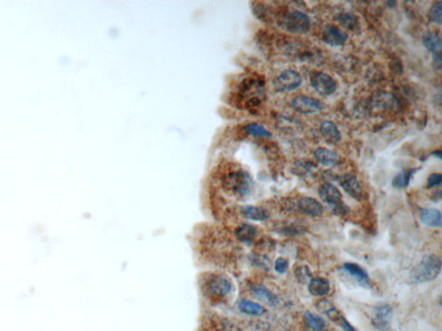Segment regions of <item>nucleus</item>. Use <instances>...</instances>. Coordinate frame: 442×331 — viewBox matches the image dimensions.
<instances>
[{"mask_svg":"<svg viewBox=\"0 0 442 331\" xmlns=\"http://www.w3.org/2000/svg\"><path fill=\"white\" fill-rule=\"evenodd\" d=\"M440 271V259L435 255H426L425 257L411 270L409 279L413 283H426L436 279Z\"/></svg>","mask_w":442,"mask_h":331,"instance_id":"f257e3e1","label":"nucleus"},{"mask_svg":"<svg viewBox=\"0 0 442 331\" xmlns=\"http://www.w3.org/2000/svg\"><path fill=\"white\" fill-rule=\"evenodd\" d=\"M221 182L225 189L240 197L248 195L253 187L251 176L242 169L227 171L222 176Z\"/></svg>","mask_w":442,"mask_h":331,"instance_id":"f03ea898","label":"nucleus"},{"mask_svg":"<svg viewBox=\"0 0 442 331\" xmlns=\"http://www.w3.org/2000/svg\"><path fill=\"white\" fill-rule=\"evenodd\" d=\"M204 287L212 297L223 298L232 292L233 282L223 274H212L205 281Z\"/></svg>","mask_w":442,"mask_h":331,"instance_id":"7ed1b4c3","label":"nucleus"},{"mask_svg":"<svg viewBox=\"0 0 442 331\" xmlns=\"http://www.w3.org/2000/svg\"><path fill=\"white\" fill-rule=\"evenodd\" d=\"M319 195L324 203L333 207L336 214H346L348 213V207L342 201V194L340 190L331 183L321 185L319 188Z\"/></svg>","mask_w":442,"mask_h":331,"instance_id":"20e7f679","label":"nucleus"},{"mask_svg":"<svg viewBox=\"0 0 442 331\" xmlns=\"http://www.w3.org/2000/svg\"><path fill=\"white\" fill-rule=\"evenodd\" d=\"M302 82V79L300 74L296 71L288 69L285 71L282 72L278 75L274 81L273 85L275 91L280 93H286V92H292L297 89Z\"/></svg>","mask_w":442,"mask_h":331,"instance_id":"39448f33","label":"nucleus"},{"mask_svg":"<svg viewBox=\"0 0 442 331\" xmlns=\"http://www.w3.org/2000/svg\"><path fill=\"white\" fill-rule=\"evenodd\" d=\"M310 24L309 17L299 11H291L284 17V27L292 33H305L310 28Z\"/></svg>","mask_w":442,"mask_h":331,"instance_id":"423d86ee","label":"nucleus"},{"mask_svg":"<svg viewBox=\"0 0 442 331\" xmlns=\"http://www.w3.org/2000/svg\"><path fill=\"white\" fill-rule=\"evenodd\" d=\"M293 109L301 114H315L323 110V103L318 99L307 96L295 97L291 101Z\"/></svg>","mask_w":442,"mask_h":331,"instance_id":"0eeeda50","label":"nucleus"},{"mask_svg":"<svg viewBox=\"0 0 442 331\" xmlns=\"http://www.w3.org/2000/svg\"><path fill=\"white\" fill-rule=\"evenodd\" d=\"M310 84L315 91L324 96H329L335 94L337 88L335 79L329 76L328 74L324 73H316L314 74L310 79Z\"/></svg>","mask_w":442,"mask_h":331,"instance_id":"6e6552de","label":"nucleus"},{"mask_svg":"<svg viewBox=\"0 0 442 331\" xmlns=\"http://www.w3.org/2000/svg\"><path fill=\"white\" fill-rule=\"evenodd\" d=\"M393 311L391 306L383 304L376 306L372 317V325L379 331H387L391 326Z\"/></svg>","mask_w":442,"mask_h":331,"instance_id":"1a4fd4ad","label":"nucleus"},{"mask_svg":"<svg viewBox=\"0 0 442 331\" xmlns=\"http://www.w3.org/2000/svg\"><path fill=\"white\" fill-rule=\"evenodd\" d=\"M339 184L342 189L346 192L351 198H355L357 200H360L363 195L362 187L360 186V182H357V178L352 173H346L344 175L340 176L338 178Z\"/></svg>","mask_w":442,"mask_h":331,"instance_id":"9d476101","label":"nucleus"},{"mask_svg":"<svg viewBox=\"0 0 442 331\" xmlns=\"http://www.w3.org/2000/svg\"><path fill=\"white\" fill-rule=\"evenodd\" d=\"M323 40L326 44L332 47H338L346 43L348 36L337 26L327 25L324 28Z\"/></svg>","mask_w":442,"mask_h":331,"instance_id":"9b49d317","label":"nucleus"},{"mask_svg":"<svg viewBox=\"0 0 442 331\" xmlns=\"http://www.w3.org/2000/svg\"><path fill=\"white\" fill-rule=\"evenodd\" d=\"M298 209L307 215L317 218L322 215L324 207L316 199L309 197H302L297 202Z\"/></svg>","mask_w":442,"mask_h":331,"instance_id":"f8f14e48","label":"nucleus"},{"mask_svg":"<svg viewBox=\"0 0 442 331\" xmlns=\"http://www.w3.org/2000/svg\"><path fill=\"white\" fill-rule=\"evenodd\" d=\"M320 133L323 138L330 144H337L341 141V134L335 123L331 121H322L320 126Z\"/></svg>","mask_w":442,"mask_h":331,"instance_id":"ddd939ff","label":"nucleus"},{"mask_svg":"<svg viewBox=\"0 0 442 331\" xmlns=\"http://www.w3.org/2000/svg\"><path fill=\"white\" fill-rule=\"evenodd\" d=\"M343 269L344 271L355 279L360 286H368L370 282L368 273L362 266L356 263H346L344 264Z\"/></svg>","mask_w":442,"mask_h":331,"instance_id":"4468645a","label":"nucleus"},{"mask_svg":"<svg viewBox=\"0 0 442 331\" xmlns=\"http://www.w3.org/2000/svg\"><path fill=\"white\" fill-rule=\"evenodd\" d=\"M420 219L426 226L438 228L441 225L440 212L432 208H424L420 210Z\"/></svg>","mask_w":442,"mask_h":331,"instance_id":"2eb2a0df","label":"nucleus"},{"mask_svg":"<svg viewBox=\"0 0 442 331\" xmlns=\"http://www.w3.org/2000/svg\"><path fill=\"white\" fill-rule=\"evenodd\" d=\"M314 156L320 164L326 167H331L339 162V156L337 154L326 147H319L315 149Z\"/></svg>","mask_w":442,"mask_h":331,"instance_id":"dca6fc26","label":"nucleus"},{"mask_svg":"<svg viewBox=\"0 0 442 331\" xmlns=\"http://www.w3.org/2000/svg\"><path fill=\"white\" fill-rule=\"evenodd\" d=\"M309 291L313 296L322 297L328 294L330 284L325 278H314L309 281Z\"/></svg>","mask_w":442,"mask_h":331,"instance_id":"f3484780","label":"nucleus"},{"mask_svg":"<svg viewBox=\"0 0 442 331\" xmlns=\"http://www.w3.org/2000/svg\"><path fill=\"white\" fill-rule=\"evenodd\" d=\"M423 44L432 54H441V40L434 32H428L423 35Z\"/></svg>","mask_w":442,"mask_h":331,"instance_id":"a211bd4d","label":"nucleus"},{"mask_svg":"<svg viewBox=\"0 0 442 331\" xmlns=\"http://www.w3.org/2000/svg\"><path fill=\"white\" fill-rule=\"evenodd\" d=\"M238 309L240 312L245 314L253 315V316H262L266 312V310L264 306L259 304L255 303L252 300L243 298L238 302Z\"/></svg>","mask_w":442,"mask_h":331,"instance_id":"6ab92c4d","label":"nucleus"},{"mask_svg":"<svg viewBox=\"0 0 442 331\" xmlns=\"http://www.w3.org/2000/svg\"><path fill=\"white\" fill-rule=\"evenodd\" d=\"M251 289L253 291V293L260 297L261 299L266 301L267 303L271 306H275L279 302L278 297L277 295L274 294L272 292H270L269 289H267L265 286L260 284L254 283L251 286Z\"/></svg>","mask_w":442,"mask_h":331,"instance_id":"aec40b11","label":"nucleus"},{"mask_svg":"<svg viewBox=\"0 0 442 331\" xmlns=\"http://www.w3.org/2000/svg\"><path fill=\"white\" fill-rule=\"evenodd\" d=\"M241 213L245 218L251 220L264 221L269 218V213L265 209L253 205L242 207Z\"/></svg>","mask_w":442,"mask_h":331,"instance_id":"412c9836","label":"nucleus"},{"mask_svg":"<svg viewBox=\"0 0 442 331\" xmlns=\"http://www.w3.org/2000/svg\"><path fill=\"white\" fill-rule=\"evenodd\" d=\"M236 236L242 243H251L254 240L257 234L255 227L251 224H244L236 229Z\"/></svg>","mask_w":442,"mask_h":331,"instance_id":"4be33fe9","label":"nucleus"},{"mask_svg":"<svg viewBox=\"0 0 442 331\" xmlns=\"http://www.w3.org/2000/svg\"><path fill=\"white\" fill-rule=\"evenodd\" d=\"M338 22L349 31H356L360 28V21L353 13L344 12L340 13L337 17Z\"/></svg>","mask_w":442,"mask_h":331,"instance_id":"5701e85b","label":"nucleus"},{"mask_svg":"<svg viewBox=\"0 0 442 331\" xmlns=\"http://www.w3.org/2000/svg\"><path fill=\"white\" fill-rule=\"evenodd\" d=\"M304 321L306 325L311 329L316 331L323 330L324 328L326 327V321L320 317V316L311 313V312H307L304 314Z\"/></svg>","mask_w":442,"mask_h":331,"instance_id":"b1692460","label":"nucleus"},{"mask_svg":"<svg viewBox=\"0 0 442 331\" xmlns=\"http://www.w3.org/2000/svg\"><path fill=\"white\" fill-rule=\"evenodd\" d=\"M316 308L321 313H323L324 315H326V317H329L333 322L336 319V317L340 314V312H338L337 309L335 308L333 303L327 299L319 300L316 303Z\"/></svg>","mask_w":442,"mask_h":331,"instance_id":"393cba45","label":"nucleus"},{"mask_svg":"<svg viewBox=\"0 0 442 331\" xmlns=\"http://www.w3.org/2000/svg\"><path fill=\"white\" fill-rule=\"evenodd\" d=\"M244 132L250 136H260V137H271L272 134L266 130L263 125L252 123L249 125H245L244 128Z\"/></svg>","mask_w":442,"mask_h":331,"instance_id":"a878e982","label":"nucleus"},{"mask_svg":"<svg viewBox=\"0 0 442 331\" xmlns=\"http://www.w3.org/2000/svg\"><path fill=\"white\" fill-rule=\"evenodd\" d=\"M416 173V169H409L408 171H403L398 173L394 178L392 184L396 188H403L408 187L413 174Z\"/></svg>","mask_w":442,"mask_h":331,"instance_id":"bb28decb","label":"nucleus"},{"mask_svg":"<svg viewBox=\"0 0 442 331\" xmlns=\"http://www.w3.org/2000/svg\"><path fill=\"white\" fill-rule=\"evenodd\" d=\"M295 275L296 280L301 284L309 283V281L313 279L312 273L309 266L305 265L298 266L295 270Z\"/></svg>","mask_w":442,"mask_h":331,"instance_id":"cd10ccee","label":"nucleus"},{"mask_svg":"<svg viewBox=\"0 0 442 331\" xmlns=\"http://www.w3.org/2000/svg\"><path fill=\"white\" fill-rule=\"evenodd\" d=\"M428 17L432 23H436L440 25L442 23V2L441 1H437L434 4V6H432L429 11Z\"/></svg>","mask_w":442,"mask_h":331,"instance_id":"c85d7f7f","label":"nucleus"},{"mask_svg":"<svg viewBox=\"0 0 442 331\" xmlns=\"http://www.w3.org/2000/svg\"><path fill=\"white\" fill-rule=\"evenodd\" d=\"M442 182V176L440 173H432L427 179L426 187L428 188H432V187H436L440 185Z\"/></svg>","mask_w":442,"mask_h":331,"instance_id":"c756f323","label":"nucleus"},{"mask_svg":"<svg viewBox=\"0 0 442 331\" xmlns=\"http://www.w3.org/2000/svg\"><path fill=\"white\" fill-rule=\"evenodd\" d=\"M289 268V263L284 258H278L275 262V270L278 274L284 275Z\"/></svg>","mask_w":442,"mask_h":331,"instance_id":"7c9ffc66","label":"nucleus"},{"mask_svg":"<svg viewBox=\"0 0 442 331\" xmlns=\"http://www.w3.org/2000/svg\"><path fill=\"white\" fill-rule=\"evenodd\" d=\"M335 323H337L338 325H340L341 328H343L344 331H357L342 315L340 314V316L337 317V319L335 320Z\"/></svg>","mask_w":442,"mask_h":331,"instance_id":"2f4dec72","label":"nucleus"},{"mask_svg":"<svg viewBox=\"0 0 442 331\" xmlns=\"http://www.w3.org/2000/svg\"><path fill=\"white\" fill-rule=\"evenodd\" d=\"M433 63L434 68L440 70L441 68V54H433Z\"/></svg>","mask_w":442,"mask_h":331,"instance_id":"473e14b6","label":"nucleus"},{"mask_svg":"<svg viewBox=\"0 0 442 331\" xmlns=\"http://www.w3.org/2000/svg\"><path fill=\"white\" fill-rule=\"evenodd\" d=\"M432 156H435V157H437L439 160H441V152H440V150L434 151V153L432 154Z\"/></svg>","mask_w":442,"mask_h":331,"instance_id":"72a5a7b5","label":"nucleus"},{"mask_svg":"<svg viewBox=\"0 0 442 331\" xmlns=\"http://www.w3.org/2000/svg\"><path fill=\"white\" fill-rule=\"evenodd\" d=\"M387 5H388L390 7H393V6L396 5V2H393V1H389V2H387Z\"/></svg>","mask_w":442,"mask_h":331,"instance_id":"f704fd0d","label":"nucleus"},{"mask_svg":"<svg viewBox=\"0 0 442 331\" xmlns=\"http://www.w3.org/2000/svg\"><path fill=\"white\" fill-rule=\"evenodd\" d=\"M286 331H288V330H286Z\"/></svg>","mask_w":442,"mask_h":331,"instance_id":"c9c22d12","label":"nucleus"}]
</instances>
